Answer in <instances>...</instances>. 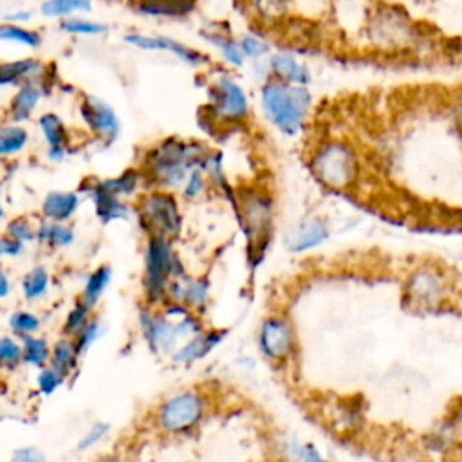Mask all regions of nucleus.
Masks as SVG:
<instances>
[{"label":"nucleus","mask_w":462,"mask_h":462,"mask_svg":"<svg viewBox=\"0 0 462 462\" xmlns=\"http://www.w3.org/2000/svg\"><path fill=\"white\" fill-rule=\"evenodd\" d=\"M258 96L265 117L280 132L294 135L301 130L312 105V94L307 85L269 76L260 87Z\"/></svg>","instance_id":"1"},{"label":"nucleus","mask_w":462,"mask_h":462,"mask_svg":"<svg viewBox=\"0 0 462 462\" xmlns=\"http://www.w3.org/2000/svg\"><path fill=\"white\" fill-rule=\"evenodd\" d=\"M265 69L271 78H278L289 83L309 85L312 81L310 69L291 52H269L265 58Z\"/></svg>","instance_id":"14"},{"label":"nucleus","mask_w":462,"mask_h":462,"mask_svg":"<svg viewBox=\"0 0 462 462\" xmlns=\"http://www.w3.org/2000/svg\"><path fill=\"white\" fill-rule=\"evenodd\" d=\"M23 251V242L11 238L9 235L0 238V258L2 256H18Z\"/></svg>","instance_id":"45"},{"label":"nucleus","mask_w":462,"mask_h":462,"mask_svg":"<svg viewBox=\"0 0 462 462\" xmlns=\"http://www.w3.org/2000/svg\"><path fill=\"white\" fill-rule=\"evenodd\" d=\"M285 449L292 451L291 457L292 458H300V460H319L321 455L314 449V446H309V444H301L298 440H289L285 444Z\"/></svg>","instance_id":"44"},{"label":"nucleus","mask_w":462,"mask_h":462,"mask_svg":"<svg viewBox=\"0 0 462 462\" xmlns=\"http://www.w3.org/2000/svg\"><path fill=\"white\" fill-rule=\"evenodd\" d=\"M0 43H16L27 49H40L43 43V34L29 27L27 23H14V22H0Z\"/></svg>","instance_id":"24"},{"label":"nucleus","mask_w":462,"mask_h":462,"mask_svg":"<svg viewBox=\"0 0 462 462\" xmlns=\"http://www.w3.org/2000/svg\"><path fill=\"white\" fill-rule=\"evenodd\" d=\"M58 31L69 36H81V38H97L105 36L110 27L106 22L92 18L90 14H74L58 22Z\"/></svg>","instance_id":"22"},{"label":"nucleus","mask_w":462,"mask_h":462,"mask_svg":"<svg viewBox=\"0 0 462 462\" xmlns=\"http://www.w3.org/2000/svg\"><path fill=\"white\" fill-rule=\"evenodd\" d=\"M310 171L328 189H350L359 179V159L352 144L323 141L310 155Z\"/></svg>","instance_id":"2"},{"label":"nucleus","mask_w":462,"mask_h":462,"mask_svg":"<svg viewBox=\"0 0 462 462\" xmlns=\"http://www.w3.org/2000/svg\"><path fill=\"white\" fill-rule=\"evenodd\" d=\"M200 38L218 51L226 65L240 69L247 61L238 43V38H235L229 31L220 27H206V29H200Z\"/></svg>","instance_id":"15"},{"label":"nucleus","mask_w":462,"mask_h":462,"mask_svg":"<svg viewBox=\"0 0 462 462\" xmlns=\"http://www.w3.org/2000/svg\"><path fill=\"white\" fill-rule=\"evenodd\" d=\"M79 114L90 132L99 135L105 143H112L119 135V119L116 110L94 96H85L79 105Z\"/></svg>","instance_id":"11"},{"label":"nucleus","mask_w":462,"mask_h":462,"mask_svg":"<svg viewBox=\"0 0 462 462\" xmlns=\"http://www.w3.org/2000/svg\"><path fill=\"white\" fill-rule=\"evenodd\" d=\"M182 265L175 256L170 238L150 235L144 253V292L150 303L161 301L166 296L168 282L182 276Z\"/></svg>","instance_id":"4"},{"label":"nucleus","mask_w":462,"mask_h":462,"mask_svg":"<svg viewBox=\"0 0 462 462\" xmlns=\"http://www.w3.org/2000/svg\"><path fill=\"white\" fill-rule=\"evenodd\" d=\"M94 0H42L38 14L47 20H63L74 14H92Z\"/></svg>","instance_id":"23"},{"label":"nucleus","mask_w":462,"mask_h":462,"mask_svg":"<svg viewBox=\"0 0 462 462\" xmlns=\"http://www.w3.org/2000/svg\"><path fill=\"white\" fill-rule=\"evenodd\" d=\"M32 18H34V11H32V9L16 7V9H11L9 13H5L2 20H5V22H14V23H29Z\"/></svg>","instance_id":"46"},{"label":"nucleus","mask_w":462,"mask_h":462,"mask_svg":"<svg viewBox=\"0 0 462 462\" xmlns=\"http://www.w3.org/2000/svg\"><path fill=\"white\" fill-rule=\"evenodd\" d=\"M249 9L262 23H278L291 11V0H249Z\"/></svg>","instance_id":"27"},{"label":"nucleus","mask_w":462,"mask_h":462,"mask_svg":"<svg viewBox=\"0 0 462 462\" xmlns=\"http://www.w3.org/2000/svg\"><path fill=\"white\" fill-rule=\"evenodd\" d=\"M38 126L49 144V148H65L67 144V128L58 114L47 112L40 116Z\"/></svg>","instance_id":"29"},{"label":"nucleus","mask_w":462,"mask_h":462,"mask_svg":"<svg viewBox=\"0 0 462 462\" xmlns=\"http://www.w3.org/2000/svg\"><path fill=\"white\" fill-rule=\"evenodd\" d=\"M139 218L150 235L171 238L180 231V211L173 195L166 191H153L143 197L139 204Z\"/></svg>","instance_id":"7"},{"label":"nucleus","mask_w":462,"mask_h":462,"mask_svg":"<svg viewBox=\"0 0 462 462\" xmlns=\"http://www.w3.org/2000/svg\"><path fill=\"white\" fill-rule=\"evenodd\" d=\"M123 42L130 47L148 52H168L175 56L179 61L189 67H202L209 63V56L180 40H175L166 34H150L141 31H128L123 34Z\"/></svg>","instance_id":"8"},{"label":"nucleus","mask_w":462,"mask_h":462,"mask_svg":"<svg viewBox=\"0 0 462 462\" xmlns=\"http://www.w3.org/2000/svg\"><path fill=\"white\" fill-rule=\"evenodd\" d=\"M112 278V269L108 265H99L87 280L85 287H83V292H81V301L87 303L88 307H94L101 294L105 292L108 282Z\"/></svg>","instance_id":"30"},{"label":"nucleus","mask_w":462,"mask_h":462,"mask_svg":"<svg viewBox=\"0 0 462 462\" xmlns=\"http://www.w3.org/2000/svg\"><path fill=\"white\" fill-rule=\"evenodd\" d=\"M206 152L199 144H188L179 139H166L148 155V171L161 188H177L184 184L191 168L200 164Z\"/></svg>","instance_id":"3"},{"label":"nucleus","mask_w":462,"mask_h":462,"mask_svg":"<svg viewBox=\"0 0 462 462\" xmlns=\"http://www.w3.org/2000/svg\"><path fill=\"white\" fill-rule=\"evenodd\" d=\"M204 186H206V179H204V171L200 166H195L189 170L186 180H184V197L188 199H195L197 195H200L204 191Z\"/></svg>","instance_id":"42"},{"label":"nucleus","mask_w":462,"mask_h":462,"mask_svg":"<svg viewBox=\"0 0 462 462\" xmlns=\"http://www.w3.org/2000/svg\"><path fill=\"white\" fill-rule=\"evenodd\" d=\"M36 238L52 245V247H67L74 242V233L69 226L56 220H45L36 229Z\"/></svg>","instance_id":"28"},{"label":"nucleus","mask_w":462,"mask_h":462,"mask_svg":"<svg viewBox=\"0 0 462 462\" xmlns=\"http://www.w3.org/2000/svg\"><path fill=\"white\" fill-rule=\"evenodd\" d=\"M4 217V208H2V200H0V218Z\"/></svg>","instance_id":"50"},{"label":"nucleus","mask_w":462,"mask_h":462,"mask_svg":"<svg viewBox=\"0 0 462 462\" xmlns=\"http://www.w3.org/2000/svg\"><path fill=\"white\" fill-rule=\"evenodd\" d=\"M88 197L96 208V215L99 217V220H103L105 224L114 222V220H125L130 213L128 206L121 200V197L114 195L112 191H108L103 182H97L94 186L88 188Z\"/></svg>","instance_id":"17"},{"label":"nucleus","mask_w":462,"mask_h":462,"mask_svg":"<svg viewBox=\"0 0 462 462\" xmlns=\"http://www.w3.org/2000/svg\"><path fill=\"white\" fill-rule=\"evenodd\" d=\"M22 361V345L9 336L0 337V366L13 368Z\"/></svg>","instance_id":"39"},{"label":"nucleus","mask_w":462,"mask_h":462,"mask_svg":"<svg viewBox=\"0 0 462 462\" xmlns=\"http://www.w3.org/2000/svg\"><path fill=\"white\" fill-rule=\"evenodd\" d=\"M137 182H139V173L135 170H126L117 179L103 180V186L117 197H128L135 191Z\"/></svg>","instance_id":"35"},{"label":"nucleus","mask_w":462,"mask_h":462,"mask_svg":"<svg viewBox=\"0 0 462 462\" xmlns=\"http://www.w3.org/2000/svg\"><path fill=\"white\" fill-rule=\"evenodd\" d=\"M238 43L242 47V52L245 56V60H263L269 56L271 52V43L258 34L256 31H247L244 34L238 36Z\"/></svg>","instance_id":"34"},{"label":"nucleus","mask_w":462,"mask_h":462,"mask_svg":"<svg viewBox=\"0 0 462 462\" xmlns=\"http://www.w3.org/2000/svg\"><path fill=\"white\" fill-rule=\"evenodd\" d=\"M79 206V197L72 191H51L42 202V213L47 220L65 222Z\"/></svg>","instance_id":"21"},{"label":"nucleus","mask_w":462,"mask_h":462,"mask_svg":"<svg viewBox=\"0 0 462 462\" xmlns=\"http://www.w3.org/2000/svg\"><path fill=\"white\" fill-rule=\"evenodd\" d=\"M40 78H32V79H27L18 85V88L11 99V105H9V114L14 123L29 119L31 114L34 112V108L38 106L40 97L43 94V90L40 87Z\"/></svg>","instance_id":"19"},{"label":"nucleus","mask_w":462,"mask_h":462,"mask_svg":"<svg viewBox=\"0 0 462 462\" xmlns=\"http://www.w3.org/2000/svg\"><path fill=\"white\" fill-rule=\"evenodd\" d=\"M49 289V273L43 265H34L22 278V292L27 300L42 298Z\"/></svg>","instance_id":"33"},{"label":"nucleus","mask_w":462,"mask_h":462,"mask_svg":"<svg viewBox=\"0 0 462 462\" xmlns=\"http://www.w3.org/2000/svg\"><path fill=\"white\" fill-rule=\"evenodd\" d=\"M197 0H135V11L146 18H180L195 9Z\"/></svg>","instance_id":"20"},{"label":"nucleus","mask_w":462,"mask_h":462,"mask_svg":"<svg viewBox=\"0 0 462 462\" xmlns=\"http://www.w3.org/2000/svg\"><path fill=\"white\" fill-rule=\"evenodd\" d=\"M9 327L11 330L20 336V337H25V336H31L34 334L38 328H40V318L32 312H27V310H18V312H13L11 318H9Z\"/></svg>","instance_id":"36"},{"label":"nucleus","mask_w":462,"mask_h":462,"mask_svg":"<svg viewBox=\"0 0 462 462\" xmlns=\"http://www.w3.org/2000/svg\"><path fill=\"white\" fill-rule=\"evenodd\" d=\"M43 72H45V63L32 56L0 61V87H9V85L18 87L27 79L40 78Z\"/></svg>","instance_id":"18"},{"label":"nucleus","mask_w":462,"mask_h":462,"mask_svg":"<svg viewBox=\"0 0 462 462\" xmlns=\"http://www.w3.org/2000/svg\"><path fill=\"white\" fill-rule=\"evenodd\" d=\"M327 238V226L314 218V220H309L305 224H301L294 235H292V240H291V249L294 251H305V249H310V247H316L318 244H321L323 240Z\"/></svg>","instance_id":"25"},{"label":"nucleus","mask_w":462,"mask_h":462,"mask_svg":"<svg viewBox=\"0 0 462 462\" xmlns=\"http://www.w3.org/2000/svg\"><path fill=\"white\" fill-rule=\"evenodd\" d=\"M47 155L51 161H61L65 157V148H49Z\"/></svg>","instance_id":"49"},{"label":"nucleus","mask_w":462,"mask_h":462,"mask_svg":"<svg viewBox=\"0 0 462 462\" xmlns=\"http://www.w3.org/2000/svg\"><path fill=\"white\" fill-rule=\"evenodd\" d=\"M108 424L106 422H96L92 424V428L81 437V440L78 442V449L79 451H87L90 449L92 446H96L106 433H108Z\"/></svg>","instance_id":"43"},{"label":"nucleus","mask_w":462,"mask_h":462,"mask_svg":"<svg viewBox=\"0 0 462 462\" xmlns=\"http://www.w3.org/2000/svg\"><path fill=\"white\" fill-rule=\"evenodd\" d=\"M206 397L197 390H184L170 395L157 410V426L166 433H188L204 417Z\"/></svg>","instance_id":"5"},{"label":"nucleus","mask_w":462,"mask_h":462,"mask_svg":"<svg viewBox=\"0 0 462 462\" xmlns=\"http://www.w3.org/2000/svg\"><path fill=\"white\" fill-rule=\"evenodd\" d=\"M406 291L413 303L435 305L444 298L446 292L444 276L431 267H420L410 274Z\"/></svg>","instance_id":"13"},{"label":"nucleus","mask_w":462,"mask_h":462,"mask_svg":"<svg viewBox=\"0 0 462 462\" xmlns=\"http://www.w3.org/2000/svg\"><path fill=\"white\" fill-rule=\"evenodd\" d=\"M65 381V375L54 368V366H42L38 377H36V384H38V390L40 393L43 395H51L52 392H56Z\"/></svg>","instance_id":"38"},{"label":"nucleus","mask_w":462,"mask_h":462,"mask_svg":"<svg viewBox=\"0 0 462 462\" xmlns=\"http://www.w3.org/2000/svg\"><path fill=\"white\" fill-rule=\"evenodd\" d=\"M29 141V134L23 126L5 125L0 126V157L14 155L25 148Z\"/></svg>","instance_id":"32"},{"label":"nucleus","mask_w":462,"mask_h":462,"mask_svg":"<svg viewBox=\"0 0 462 462\" xmlns=\"http://www.w3.org/2000/svg\"><path fill=\"white\" fill-rule=\"evenodd\" d=\"M7 235L14 240H20V242H29V240H34L36 238V229L31 226V222L27 218H14L7 224Z\"/></svg>","instance_id":"41"},{"label":"nucleus","mask_w":462,"mask_h":462,"mask_svg":"<svg viewBox=\"0 0 462 462\" xmlns=\"http://www.w3.org/2000/svg\"><path fill=\"white\" fill-rule=\"evenodd\" d=\"M209 112L213 119L224 123H240L249 116V97L244 87L226 70L209 85Z\"/></svg>","instance_id":"6"},{"label":"nucleus","mask_w":462,"mask_h":462,"mask_svg":"<svg viewBox=\"0 0 462 462\" xmlns=\"http://www.w3.org/2000/svg\"><path fill=\"white\" fill-rule=\"evenodd\" d=\"M258 346L271 363H285L296 350V332L285 316L263 318L258 330Z\"/></svg>","instance_id":"10"},{"label":"nucleus","mask_w":462,"mask_h":462,"mask_svg":"<svg viewBox=\"0 0 462 462\" xmlns=\"http://www.w3.org/2000/svg\"><path fill=\"white\" fill-rule=\"evenodd\" d=\"M103 334V327L97 319H88V323L74 336V343L79 354L87 352L90 348V345Z\"/></svg>","instance_id":"40"},{"label":"nucleus","mask_w":462,"mask_h":462,"mask_svg":"<svg viewBox=\"0 0 462 462\" xmlns=\"http://www.w3.org/2000/svg\"><path fill=\"white\" fill-rule=\"evenodd\" d=\"M240 217L242 226L245 233L249 235V244L253 251H260V254L265 249V244L269 242L271 233V222H273V204L263 193H247L240 199Z\"/></svg>","instance_id":"9"},{"label":"nucleus","mask_w":462,"mask_h":462,"mask_svg":"<svg viewBox=\"0 0 462 462\" xmlns=\"http://www.w3.org/2000/svg\"><path fill=\"white\" fill-rule=\"evenodd\" d=\"M78 356L79 352L76 348V343L70 337H61L52 345L49 363L67 377L74 370L78 363Z\"/></svg>","instance_id":"26"},{"label":"nucleus","mask_w":462,"mask_h":462,"mask_svg":"<svg viewBox=\"0 0 462 462\" xmlns=\"http://www.w3.org/2000/svg\"><path fill=\"white\" fill-rule=\"evenodd\" d=\"M226 336L224 330H211V332H199L191 336L184 345L177 346L171 354L173 363H193L208 356Z\"/></svg>","instance_id":"16"},{"label":"nucleus","mask_w":462,"mask_h":462,"mask_svg":"<svg viewBox=\"0 0 462 462\" xmlns=\"http://www.w3.org/2000/svg\"><path fill=\"white\" fill-rule=\"evenodd\" d=\"M9 291H11L9 278H7L5 271H4V267L0 265V298H5L9 294Z\"/></svg>","instance_id":"48"},{"label":"nucleus","mask_w":462,"mask_h":462,"mask_svg":"<svg viewBox=\"0 0 462 462\" xmlns=\"http://www.w3.org/2000/svg\"><path fill=\"white\" fill-rule=\"evenodd\" d=\"M90 309L92 307H88L81 300L72 307V310L67 314V319H65V325H63L65 336H76L88 323Z\"/></svg>","instance_id":"37"},{"label":"nucleus","mask_w":462,"mask_h":462,"mask_svg":"<svg viewBox=\"0 0 462 462\" xmlns=\"http://www.w3.org/2000/svg\"><path fill=\"white\" fill-rule=\"evenodd\" d=\"M22 361L32 366H45L51 357V346L47 339L38 336H25L22 337Z\"/></svg>","instance_id":"31"},{"label":"nucleus","mask_w":462,"mask_h":462,"mask_svg":"<svg viewBox=\"0 0 462 462\" xmlns=\"http://www.w3.org/2000/svg\"><path fill=\"white\" fill-rule=\"evenodd\" d=\"M141 330L153 352H173L177 348V343L180 341L177 334L175 321H170L164 314H153V312H141Z\"/></svg>","instance_id":"12"},{"label":"nucleus","mask_w":462,"mask_h":462,"mask_svg":"<svg viewBox=\"0 0 462 462\" xmlns=\"http://www.w3.org/2000/svg\"><path fill=\"white\" fill-rule=\"evenodd\" d=\"M43 453L38 451L36 448H20L13 453V460H18V462H38V460H43Z\"/></svg>","instance_id":"47"}]
</instances>
